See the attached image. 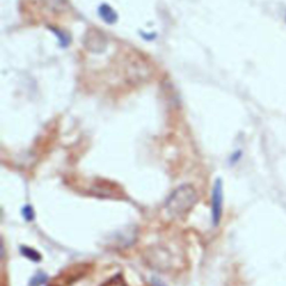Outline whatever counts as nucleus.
I'll return each instance as SVG.
<instances>
[{
    "instance_id": "nucleus-1",
    "label": "nucleus",
    "mask_w": 286,
    "mask_h": 286,
    "mask_svg": "<svg viewBox=\"0 0 286 286\" xmlns=\"http://www.w3.org/2000/svg\"><path fill=\"white\" fill-rule=\"evenodd\" d=\"M198 201V193L191 185H182L171 192L166 201V209L171 216L181 217L191 210Z\"/></svg>"
},
{
    "instance_id": "nucleus-2",
    "label": "nucleus",
    "mask_w": 286,
    "mask_h": 286,
    "mask_svg": "<svg viewBox=\"0 0 286 286\" xmlns=\"http://www.w3.org/2000/svg\"><path fill=\"white\" fill-rule=\"evenodd\" d=\"M223 203H224V186L222 179L218 178L213 183L212 192H211V217L214 227H217L222 221Z\"/></svg>"
},
{
    "instance_id": "nucleus-3",
    "label": "nucleus",
    "mask_w": 286,
    "mask_h": 286,
    "mask_svg": "<svg viewBox=\"0 0 286 286\" xmlns=\"http://www.w3.org/2000/svg\"><path fill=\"white\" fill-rule=\"evenodd\" d=\"M98 15L100 16V18L107 25H114L117 20H119L117 13L110 6L109 4H106V3L101 4L98 7Z\"/></svg>"
},
{
    "instance_id": "nucleus-4",
    "label": "nucleus",
    "mask_w": 286,
    "mask_h": 286,
    "mask_svg": "<svg viewBox=\"0 0 286 286\" xmlns=\"http://www.w3.org/2000/svg\"><path fill=\"white\" fill-rule=\"evenodd\" d=\"M88 35L90 36L89 40H85V43H89L88 48L90 50H95V52H101V50H104L105 47V40H101L98 42V38H100L102 34L100 33V30H89Z\"/></svg>"
},
{
    "instance_id": "nucleus-5",
    "label": "nucleus",
    "mask_w": 286,
    "mask_h": 286,
    "mask_svg": "<svg viewBox=\"0 0 286 286\" xmlns=\"http://www.w3.org/2000/svg\"><path fill=\"white\" fill-rule=\"evenodd\" d=\"M44 6L50 12L60 13L67 7V0H42Z\"/></svg>"
},
{
    "instance_id": "nucleus-6",
    "label": "nucleus",
    "mask_w": 286,
    "mask_h": 286,
    "mask_svg": "<svg viewBox=\"0 0 286 286\" xmlns=\"http://www.w3.org/2000/svg\"><path fill=\"white\" fill-rule=\"evenodd\" d=\"M50 30H52V33L54 35H56V37H57V40H58V44L59 46L62 48H66V47H68V45L70 44V37H69V35L68 34H66L65 32H63V30H60L58 28H56V27H48Z\"/></svg>"
},
{
    "instance_id": "nucleus-7",
    "label": "nucleus",
    "mask_w": 286,
    "mask_h": 286,
    "mask_svg": "<svg viewBox=\"0 0 286 286\" xmlns=\"http://www.w3.org/2000/svg\"><path fill=\"white\" fill-rule=\"evenodd\" d=\"M20 253L23 254V256L28 258L29 260H32V262H40V260H42V255L32 247L22 246L20 247Z\"/></svg>"
},
{
    "instance_id": "nucleus-8",
    "label": "nucleus",
    "mask_w": 286,
    "mask_h": 286,
    "mask_svg": "<svg viewBox=\"0 0 286 286\" xmlns=\"http://www.w3.org/2000/svg\"><path fill=\"white\" fill-rule=\"evenodd\" d=\"M102 286H127V284L125 283V280L122 276L121 274H117L115 276L111 277L106 283H104Z\"/></svg>"
},
{
    "instance_id": "nucleus-9",
    "label": "nucleus",
    "mask_w": 286,
    "mask_h": 286,
    "mask_svg": "<svg viewBox=\"0 0 286 286\" xmlns=\"http://www.w3.org/2000/svg\"><path fill=\"white\" fill-rule=\"evenodd\" d=\"M46 280H47V275L44 273H38V274H36L32 279H30L29 286H40V285H43Z\"/></svg>"
},
{
    "instance_id": "nucleus-10",
    "label": "nucleus",
    "mask_w": 286,
    "mask_h": 286,
    "mask_svg": "<svg viewBox=\"0 0 286 286\" xmlns=\"http://www.w3.org/2000/svg\"><path fill=\"white\" fill-rule=\"evenodd\" d=\"M22 214L26 222H33L35 218V211L34 208L30 205H26L22 209Z\"/></svg>"
},
{
    "instance_id": "nucleus-11",
    "label": "nucleus",
    "mask_w": 286,
    "mask_h": 286,
    "mask_svg": "<svg viewBox=\"0 0 286 286\" xmlns=\"http://www.w3.org/2000/svg\"><path fill=\"white\" fill-rule=\"evenodd\" d=\"M141 37L145 38L148 42H150V40H153L157 37V34H147V33H143L141 34Z\"/></svg>"
},
{
    "instance_id": "nucleus-12",
    "label": "nucleus",
    "mask_w": 286,
    "mask_h": 286,
    "mask_svg": "<svg viewBox=\"0 0 286 286\" xmlns=\"http://www.w3.org/2000/svg\"><path fill=\"white\" fill-rule=\"evenodd\" d=\"M242 156V152L241 151H237L236 153H234V155L232 156V162H236L239 160V158H241Z\"/></svg>"
},
{
    "instance_id": "nucleus-13",
    "label": "nucleus",
    "mask_w": 286,
    "mask_h": 286,
    "mask_svg": "<svg viewBox=\"0 0 286 286\" xmlns=\"http://www.w3.org/2000/svg\"><path fill=\"white\" fill-rule=\"evenodd\" d=\"M155 284H156V286H165V285L161 284V283H159V282H156V280H155Z\"/></svg>"
},
{
    "instance_id": "nucleus-14",
    "label": "nucleus",
    "mask_w": 286,
    "mask_h": 286,
    "mask_svg": "<svg viewBox=\"0 0 286 286\" xmlns=\"http://www.w3.org/2000/svg\"><path fill=\"white\" fill-rule=\"evenodd\" d=\"M50 286H57V285H50Z\"/></svg>"
}]
</instances>
